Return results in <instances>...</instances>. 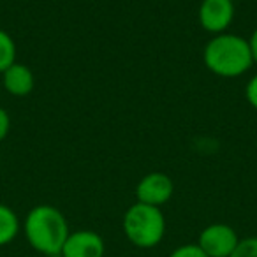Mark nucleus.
Listing matches in <instances>:
<instances>
[{
  "label": "nucleus",
  "instance_id": "1",
  "mask_svg": "<svg viewBox=\"0 0 257 257\" xmlns=\"http://www.w3.org/2000/svg\"><path fill=\"white\" fill-rule=\"evenodd\" d=\"M23 234L36 252L46 257H60L67 236L71 234L67 218L51 204L34 206L23 222Z\"/></svg>",
  "mask_w": 257,
  "mask_h": 257
},
{
  "label": "nucleus",
  "instance_id": "2",
  "mask_svg": "<svg viewBox=\"0 0 257 257\" xmlns=\"http://www.w3.org/2000/svg\"><path fill=\"white\" fill-rule=\"evenodd\" d=\"M204 64L222 78L245 74L253 64L248 41L234 34H218L204 48Z\"/></svg>",
  "mask_w": 257,
  "mask_h": 257
},
{
  "label": "nucleus",
  "instance_id": "3",
  "mask_svg": "<svg viewBox=\"0 0 257 257\" xmlns=\"http://www.w3.org/2000/svg\"><path fill=\"white\" fill-rule=\"evenodd\" d=\"M121 229L128 241L138 248H155L164 239L166 217L161 208L134 203L123 215Z\"/></svg>",
  "mask_w": 257,
  "mask_h": 257
},
{
  "label": "nucleus",
  "instance_id": "4",
  "mask_svg": "<svg viewBox=\"0 0 257 257\" xmlns=\"http://www.w3.org/2000/svg\"><path fill=\"white\" fill-rule=\"evenodd\" d=\"M239 243V236L227 224H210L199 232L197 245L208 257H231Z\"/></svg>",
  "mask_w": 257,
  "mask_h": 257
},
{
  "label": "nucleus",
  "instance_id": "5",
  "mask_svg": "<svg viewBox=\"0 0 257 257\" xmlns=\"http://www.w3.org/2000/svg\"><path fill=\"white\" fill-rule=\"evenodd\" d=\"M106 245L99 232L92 229H78L67 236L60 257H104Z\"/></svg>",
  "mask_w": 257,
  "mask_h": 257
},
{
  "label": "nucleus",
  "instance_id": "6",
  "mask_svg": "<svg viewBox=\"0 0 257 257\" xmlns=\"http://www.w3.org/2000/svg\"><path fill=\"white\" fill-rule=\"evenodd\" d=\"M173 182L164 173H150L143 176L136 187L138 203L161 208L173 197Z\"/></svg>",
  "mask_w": 257,
  "mask_h": 257
},
{
  "label": "nucleus",
  "instance_id": "7",
  "mask_svg": "<svg viewBox=\"0 0 257 257\" xmlns=\"http://www.w3.org/2000/svg\"><path fill=\"white\" fill-rule=\"evenodd\" d=\"M234 18L232 0H203L199 8V23L211 34H222Z\"/></svg>",
  "mask_w": 257,
  "mask_h": 257
},
{
  "label": "nucleus",
  "instance_id": "8",
  "mask_svg": "<svg viewBox=\"0 0 257 257\" xmlns=\"http://www.w3.org/2000/svg\"><path fill=\"white\" fill-rule=\"evenodd\" d=\"M4 88L15 97H25L34 88V74L27 65L13 64L4 72Z\"/></svg>",
  "mask_w": 257,
  "mask_h": 257
},
{
  "label": "nucleus",
  "instance_id": "9",
  "mask_svg": "<svg viewBox=\"0 0 257 257\" xmlns=\"http://www.w3.org/2000/svg\"><path fill=\"white\" fill-rule=\"evenodd\" d=\"M22 224L15 211L0 203V246H6L18 236Z\"/></svg>",
  "mask_w": 257,
  "mask_h": 257
},
{
  "label": "nucleus",
  "instance_id": "10",
  "mask_svg": "<svg viewBox=\"0 0 257 257\" xmlns=\"http://www.w3.org/2000/svg\"><path fill=\"white\" fill-rule=\"evenodd\" d=\"M13 64H16V44L8 32L0 30V72L4 74Z\"/></svg>",
  "mask_w": 257,
  "mask_h": 257
},
{
  "label": "nucleus",
  "instance_id": "11",
  "mask_svg": "<svg viewBox=\"0 0 257 257\" xmlns=\"http://www.w3.org/2000/svg\"><path fill=\"white\" fill-rule=\"evenodd\" d=\"M231 257H257V236L241 238Z\"/></svg>",
  "mask_w": 257,
  "mask_h": 257
},
{
  "label": "nucleus",
  "instance_id": "12",
  "mask_svg": "<svg viewBox=\"0 0 257 257\" xmlns=\"http://www.w3.org/2000/svg\"><path fill=\"white\" fill-rule=\"evenodd\" d=\"M168 257H208V255L199 248L197 243H187V245L176 246Z\"/></svg>",
  "mask_w": 257,
  "mask_h": 257
},
{
  "label": "nucleus",
  "instance_id": "13",
  "mask_svg": "<svg viewBox=\"0 0 257 257\" xmlns=\"http://www.w3.org/2000/svg\"><path fill=\"white\" fill-rule=\"evenodd\" d=\"M245 93H246V100L250 102V106H252L253 109L257 111V74L248 81Z\"/></svg>",
  "mask_w": 257,
  "mask_h": 257
},
{
  "label": "nucleus",
  "instance_id": "14",
  "mask_svg": "<svg viewBox=\"0 0 257 257\" xmlns=\"http://www.w3.org/2000/svg\"><path fill=\"white\" fill-rule=\"evenodd\" d=\"M11 127V118H9L8 111L4 107H0V141H4Z\"/></svg>",
  "mask_w": 257,
  "mask_h": 257
},
{
  "label": "nucleus",
  "instance_id": "15",
  "mask_svg": "<svg viewBox=\"0 0 257 257\" xmlns=\"http://www.w3.org/2000/svg\"><path fill=\"white\" fill-rule=\"evenodd\" d=\"M248 46H250V53H252V58L253 62L257 64V29L253 30L252 37L248 39Z\"/></svg>",
  "mask_w": 257,
  "mask_h": 257
}]
</instances>
